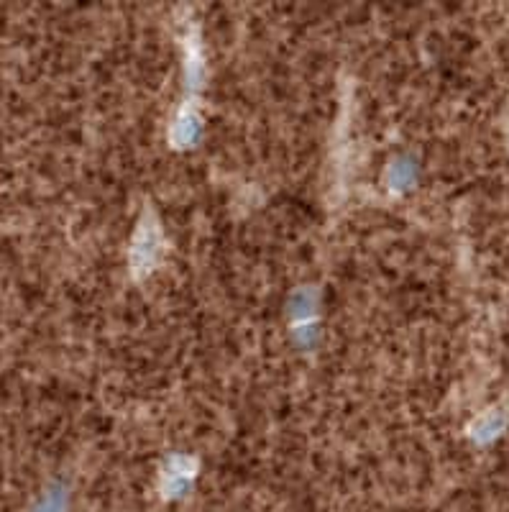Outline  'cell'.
Returning <instances> with one entry per match:
<instances>
[{
  "instance_id": "cell-1",
  "label": "cell",
  "mask_w": 509,
  "mask_h": 512,
  "mask_svg": "<svg viewBox=\"0 0 509 512\" xmlns=\"http://www.w3.org/2000/svg\"><path fill=\"white\" fill-rule=\"evenodd\" d=\"M39 512H62V505H59V502H47Z\"/></svg>"
}]
</instances>
